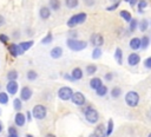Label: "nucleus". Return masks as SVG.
<instances>
[{"instance_id":"obj_53","label":"nucleus","mask_w":151,"mask_h":137,"mask_svg":"<svg viewBox=\"0 0 151 137\" xmlns=\"http://www.w3.org/2000/svg\"><path fill=\"white\" fill-rule=\"evenodd\" d=\"M125 1H127V2H130V0H125Z\"/></svg>"},{"instance_id":"obj_15","label":"nucleus","mask_w":151,"mask_h":137,"mask_svg":"<svg viewBox=\"0 0 151 137\" xmlns=\"http://www.w3.org/2000/svg\"><path fill=\"white\" fill-rule=\"evenodd\" d=\"M63 56V48L60 46H55L51 50V57L53 59H59Z\"/></svg>"},{"instance_id":"obj_47","label":"nucleus","mask_w":151,"mask_h":137,"mask_svg":"<svg viewBox=\"0 0 151 137\" xmlns=\"http://www.w3.org/2000/svg\"><path fill=\"white\" fill-rule=\"evenodd\" d=\"M26 116H27V119H28V122H29V120L32 119V116H31V112H29V111H27V112H26Z\"/></svg>"},{"instance_id":"obj_27","label":"nucleus","mask_w":151,"mask_h":137,"mask_svg":"<svg viewBox=\"0 0 151 137\" xmlns=\"http://www.w3.org/2000/svg\"><path fill=\"white\" fill-rule=\"evenodd\" d=\"M26 77L28 80H35L38 78V73L34 71V70H29L27 73H26Z\"/></svg>"},{"instance_id":"obj_3","label":"nucleus","mask_w":151,"mask_h":137,"mask_svg":"<svg viewBox=\"0 0 151 137\" xmlns=\"http://www.w3.org/2000/svg\"><path fill=\"white\" fill-rule=\"evenodd\" d=\"M125 103L130 107H136L139 103V94L134 91H129L125 94Z\"/></svg>"},{"instance_id":"obj_23","label":"nucleus","mask_w":151,"mask_h":137,"mask_svg":"<svg viewBox=\"0 0 151 137\" xmlns=\"http://www.w3.org/2000/svg\"><path fill=\"white\" fill-rule=\"evenodd\" d=\"M120 17L126 21V22H130L131 20H132V17H131V13L130 12H127V11H125V9H123V11H120Z\"/></svg>"},{"instance_id":"obj_24","label":"nucleus","mask_w":151,"mask_h":137,"mask_svg":"<svg viewBox=\"0 0 151 137\" xmlns=\"http://www.w3.org/2000/svg\"><path fill=\"white\" fill-rule=\"evenodd\" d=\"M60 0H50V7L53 11H58L60 8Z\"/></svg>"},{"instance_id":"obj_33","label":"nucleus","mask_w":151,"mask_h":137,"mask_svg":"<svg viewBox=\"0 0 151 137\" xmlns=\"http://www.w3.org/2000/svg\"><path fill=\"white\" fill-rule=\"evenodd\" d=\"M96 71H97V66H96V65H87V66H86V73H87V74L91 76V74H93Z\"/></svg>"},{"instance_id":"obj_48","label":"nucleus","mask_w":151,"mask_h":137,"mask_svg":"<svg viewBox=\"0 0 151 137\" xmlns=\"http://www.w3.org/2000/svg\"><path fill=\"white\" fill-rule=\"evenodd\" d=\"M45 137H55V136H54L53 133H47V135H46Z\"/></svg>"},{"instance_id":"obj_1","label":"nucleus","mask_w":151,"mask_h":137,"mask_svg":"<svg viewBox=\"0 0 151 137\" xmlns=\"http://www.w3.org/2000/svg\"><path fill=\"white\" fill-rule=\"evenodd\" d=\"M66 44H67V46H68L70 50L77 51V52H78V51H83V50L86 48V46H87V43H86V41L77 40V39H74V38H68L67 41H66Z\"/></svg>"},{"instance_id":"obj_6","label":"nucleus","mask_w":151,"mask_h":137,"mask_svg":"<svg viewBox=\"0 0 151 137\" xmlns=\"http://www.w3.org/2000/svg\"><path fill=\"white\" fill-rule=\"evenodd\" d=\"M72 96H73V91L70 86H63L58 91V97L61 100H70L72 98Z\"/></svg>"},{"instance_id":"obj_41","label":"nucleus","mask_w":151,"mask_h":137,"mask_svg":"<svg viewBox=\"0 0 151 137\" xmlns=\"http://www.w3.org/2000/svg\"><path fill=\"white\" fill-rule=\"evenodd\" d=\"M0 41H1L2 44H6V43L8 41V37H7L6 34H0Z\"/></svg>"},{"instance_id":"obj_2","label":"nucleus","mask_w":151,"mask_h":137,"mask_svg":"<svg viewBox=\"0 0 151 137\" xmlns=\"http://www.w3.org/2000/svg\"><path fill=\"white\" fill-rule=\"evenodd\" d=\"M84 112H85V118H86V120H87L88 123L94 124V123L98 122V119H99V113H98V111H97L96 109H93L92 106H87V107L84 110Z\"/></svg>"},{"instance_id":"obj_32","label":"nucleus","mask_w":151,"mask_h":137,"mask_svg":"<svg viewBox=\"0 0 151 137\" xmlns=\"http://www.w3.org/2000/svg\"><path fill=\"white\" fill-rule=\"evenodd\" d=\"M100 56H101V50L99 47H96L93 50V52H92V58L93 59H98V58H100Z\"/></svg>"},{"instance_id":"obj_31","label":"nucleus","mask_w":151,"mask_h":137,"mask_svg":"<svg viewBox=\"0 0 151 137\" xmlns=\"http://www.w3.org/2000/svg\"><path fill=\"white\" fill-rule=\"evenodd\" d=\"M8 103V96L6 92H0V104H7Z\"/></svg>"},{"instance_id":"obj_20","label":"nucleus","mask_w":151,"mask_h":137,"mask_svg":"<svg viewBox=\"0 0 151 137\" xmlns=\"http://www.w3.org/2000/svg\"><path fill=\"white\" fill-rule=\"evenodd\" d=\"M33 40H29V41H21V43H19V47H20V50L22 51V52H26L27 50H29L32 46H33Z\"/></svg>"},{"instance_id":"obj_50","label":"nucleus","mask_w":151,"mask_h":137,"mask_svg":"<svg viewBox=\"0 0 151 137\" xmlns=\"http://www.w3.org/2000/svg\"><path fill=\"white\" fill-rule=\"evenodd\" d=\"M88 137H96V135H94V133H92V135H90Z\"/></svg>"},{"instance_id":"obj_29","label":"nucleus","mask_w":151,"mask_h":137,"mask_svg":"<svg viewBox=\"0 0 151 137\" xmlns=\"http://www.w3.org/2000/svg\"><path fill=\"white\" fill-rule=\"evenodd\" d=\"M120 94H122V90H120V87L116 86V87H113V89L111 90V96H112V98H118Z\"/></svg>"},{"instance_id":"obj_14","label":"nucleus","mask_w":151,"mask_h":137,"mask_svg":"<svg viewBox=\"0 0 151 137\" xmlns=\"http://www.w3.org/2000/svg\"><path fill=\"white\" fill-rule=\"evenodd\" d=\"M39 15H40V18L42 20H46V19H48L51 17V9L47 6H42L40 8V11H39Z\"/></svg>"},{"instance_id":"obj_17","label":"nucleus","mask_w":151,"mask_h":137,"mask_svg":"<svg viewBox=\"0 0 151 137\" xmlns=\"http://www.w3.org/2000/svg\"><path fill=\"white\" fill-rule=\"evenodd\" d=\"M71 76L73 78V80H80L83 78V71L80 67H74L71 72Z\"/></svg>"},{"instance_id":"obj_39","label":"nucleus","mask_w":151,"mask_h":137,"mask_svg":"<svg viewBox=\"0 0 151 137\" xmlns=\"http://www.w3.org/2000/svg\"><path fill=\"white\" fill-rule=\"evenodd\" d=\"M8 135H11V136H18L17 129H15L14 126H9V128H8Z\"/></svg>"},{"instance_id":"obj_49","label":"nucleus","mask_w":151,"mask_h":137,"mask_svg":"<svg viewBox=\"0 0 151 137\" xmlns=\"http://www.w3.org/2000/svg\"><path fill=\"white\" fill-rule=\"evenodd\" d=\"M2 131V124H1V122H0V132Z\"/></svg>"},{"instance_id":"obj_22","label":"nucleus","mask_w":151,"mask_h":137,"mask_svg":"<svg viewBox=\"0 0 151 137\" xmlns=\"http://www.w3.org/2000/svg\"><path fill=\"white\" fill-rule=\"evenodd\" d=\"M65 5H66L67 8L73 9V8H76V7H78L79 0H65Z\"/></svg>"},{"instance_id":"obj_8","label":"nucleus","mask_w":151,"mask_h":137,"mask_svg":"<svg viewBox=\"0 0 151 137\" xmlns=\"http://www.w3.org/2000/svg\"><path fill=\"white\" fill-rule=\"evenodd\" d=\"M32 94H33L32 89L29 86H24L21 89V91H20V99L21 100H25V102L26 100H29L31 97H32Z\"/></svg>"},{"instance_id":"obj_10","label":"nucleus","mask_w":151,"mask_h":137,"mask_svg":"<svg viewBox=\"0 0 151 137\" xmlns=\"http://www.w3.org/2000/svg\"><path fill=\"white\" fill-rule=\"evenodd\" d=\"M18 89H19V85L15 80H8V83L6 85V90L9 94H15L18 92Z\"/></svg>"},{"instance_id":"obj_35","label":"nucleus","mask_w":151,"mask_h":137,"mask_svg":"<svg viewBox=\"0 0 151 137\" xmlns=\"http://www.w3.org/2000/svg\"><path fill=\"white\" fill-rule=\"evenodd\" d=\"M147 26H149V22H147V20H142L140 22H139V30L142 31V32H144V31H146V28H147Z\"/></svg>"},{"instance_id":"obj_46","label":"nucleus","mask_w":151,"mask_h":137,"mask_svg":"<svg viewBox=\"0 0 151 137\" xmlns=\"http://www.w3.org/2000/svg\"><path fill=\"white\" fill-rule=\"evenodd\" d=\"M137 1H138V0H130V5L133 7V6H136V4H138Z\"/></svg>"},{"instance_id":"obj_37","label":"nucleus","mask_w":151,"mask_h":137,"mask_svg":"<svg viewBox=\"0 0 151 137\" xmlns=\"http://www.w3.org/2000/svg\"><path fill=\"white\" fill-rule=\"evenodd\" d=\"M137 5H138V11H139V13H143V8H144V7H146L147 2H146L145 0H140Z\"/></svg>"},{"instance_id":"obj_55","label":"nucleus","mask_w":151,"mask_h":137,"mask_svg":"<svg viewBox=\"0 0 151 137\" xmlns=\"http://www.w3.org/2000/svg\"><path fill=\"white\" fill-rule=\"evenodd\" d=\"M0 87H1V85H0Z\"/></svg>"},{"instance_id":"obj_12","label":"nucleus","mask_w":151,"mask_h":137,"mask_svg":"<svg viewBox=\"0 0 151 137\" xmlns=\"http://www.w3.org/2000/svg\"><path fill=\"white\" fill-rule=\"evenodd\" d=\"M8 52H9L13 57H17V56H20V54L24 53V52L20 50L19 45H17V44H9V46H8Z\"/></svg>"},{"instance_id":"obj_21","label":"nucleus","mask_w":151,"mask_h":137,"mask_svg":"<svg viewBox=\"0 0 151 137\" xmlns=\"http://www.w3.org/2000/svg\"><path fill=\"white\" fill-rule=\"evenodd\" d=\"M114 59L117 60V63H118L119 65L123 64V52H122V50H120L119 47L116 48V52H114Z\"/></svg>"},{"instance_id":"obj_30","label":"nucleus","mask_w":151,"mask_h":137,"mask_svg":"<svg viewBox=\"0 0 151 137\" xmlns=\"http://www.w3.org/2000/svg\"><path fill=\"white\" fill-rule=\"evenodd\" d=\"M18 78V72L15 70H11L8 73H7V79L8 80H15Z\"/></svg>"},{"instance_id":"obj_44","label":"nucleus","mask_w":151,"mask_h":137,"mask_svg":"<svg viewBox=\"0 0 151 137\" xmlns=\"http://www.w3.org/2000/svg\"><path fill=\"white\" fill-rule=\"evenodd\" d=\"M112 77H113V74H112V73H106V74H105V79H106V80H109V81H110V80H112Z\"/></svg>"},{"instance_id":"obj_16","label":"nucleus","mask_w":151,"mask_h":137,"mask_svg":"<svg viewBox=\"0 0 151 137\" xmlns=\"http://www.w3.org/2000/svg\"><path fill=\"white\" fill-rule=\"evenodd\" d=\"M94 135H96V137H105L106 136V130H105L104 124L97 125V128L94 129Z\"/></svg>"},{"instance_id":"obj_11","label":"nucleus","mask_w":151,"mask_h":137,"mask_svg":"<svg viewBox=\"0 0 151 137\" xmlns=\"http://www.w3.org/2000/svg\"><path fill=\"white\" fill-rule=\"evenodd\" d=\"M139 61H140L139 54H137V53H134V52L131 53V54H129V57H127V63H129V65L136 66V65L139 64Z\"/></svg>"},{"instance_id":"obj_43","label":"nucleus","mask_w":151,"mask_h":137,"mask_svg":"<svg viewBox=\"0 0 151 137\" xmlns=\"http://www.w3.org/2000/svg\"><path fill=\"white\" fill-rule=\"evenodd\" d=\"M119 6V1L118 2H116L114 5H112V6H110V7H107V11H112V9H116L117 7Z\"/></svg>"},{"instance_id":"obj_4","label":"nucleus","mask_w":151,"mask_h":137,"mask_svg":"<svg viewBox=\"0 0 151 137\" xmlns=\"http://www.w3.org/2000/svg\"><path fill=\"white\" fill-rule=\"evenodd\" d=\"M86 18H87L86 13H78V14H74V15H72V17L68 19L67 26H68V27H74V26H77V25H80V24H83V22L86 20Z\"/></svg>"},{"instance_id":"obj_40","label":"nucleus","mask_w":151,"mask_h":137,"mask_svg":"<svg viewBox=\"0 0 151 137\" xmlns=\"http://www.w3.org/2000/svg\"><path fill=\"white\" fill-rule=\"evenodd\" d=\"M144 66L146 68H151V57H149V58H146L144 60Z\"/></svg>"},{"instance_id":"obj_54","label":"nucleus","mask_w":151,"mask_h":137,"mask_svg":"<svg viewBox=\"0 0 151 137\" xmlns=\"http://www.w3.org/2000/svg\"><path fill=\"white\" fill-rule=\"evenodd\" d=\"M149 137H151V132H150V135H149Z\"/></svg>"},{"instance_id":"obj_52","label":"nucleus","mask_w":151,"mask_h":137,"mask_svg":"<svg viewBox=\"0 0 151 137\" xmlns=\"http://www.w3.org/2000/svg\"><path fill=\"white\" fill-rule=\"evenodd\" d=\"M26 137H32V136H31V135H27V136H26Z\"/></svg>"},{"instance_id":"obj_9","label":"nucleus","mask_w":151,"mask_h":137,"mask_svg":"<svg viewBox=\"0 0 151 137\" xmlns=\"http://www.w3.org/2000/svg\"><path fill=\"white\" fill-rule=\"evenodd\" d=\"M91 44L96 47H100L103 44H104V38L101 34L99 33H94L91 35Z\"/></svg>"},{"instance_id":"obj_7","label":"nucleus","mask_w":151,"mask_h":137,"mask_svg":"<svg viewBox=\"0 0 151 137\" xmlns=\"http://www.w3.org/2000/svg\"><path fill=\"white\" fill-rule=\"evenodd\" d=\"M71 100H72L73 104L81 106V105L85 104V96L81 92H74L73 96H72V98H71Z\"/></svg>"},{"instance_id":"obj_19","label":"nucleus","mask_w":151,"mask_h":137,"mask_svg":"<svg viewBox=\"0 0 151 137\" xmlns=\"http://www.w3.org/2000/svg\"><path fill=\"white\" fill-rule=\"evenodd\" d=\"M101 85H103V84H101V79L98 78V77H94V78H92V79L90 80V87L93 89V90L99 89Z\"/></svg>"},{"instance_id":"obj_38","label":"nucleus","mask_w":151,"mask_h":137,"mask_svg":"<svg viewBox=\"0 0 151 137\" xmlns=\"http://www.w3.org/2000/svg\"><path fill=\"white\" fill-rule=\"evenodd\" d=\"M137 26H138L137 20H136V19H132V20L130 21V32H134V30L137 28Z\"/></svg>"},{"instance_id":"obj_42","label":"nucleus","mask_w":151,"mask_h":137,"mask_svg":"<svg viewBox=\"0 0 151 137\" xmlns=\"http://www.w3.org/2000/svg\"><path fill=\"white\" fill-rule=\"evenodd\" d=\"M84 4L86 6H93L94 5V0H84Z\"/></svg>"},{"instance_id":"obj_26","label":"nucleus","mask_w":151,"mask_h":137,"mask_svg":"<svg viewBox=\"0 0 151 137\" xmlns=\"http://www.w3.org/2000/svg\"><path fill=\"white\" fill-rule=\"evenodd\" d=\"M13 107H14V110L15 111H20L21 110V107H22V103H21V99H19V98H15L14 100H13Z\"/></svg>"},{"instance_id":"obj_5","label":"nucleus","mask_w":151,"mask_h":137,"mask_svg":"<svg viewBox=\"0 0 151 137\" xmlns=\"http://www.w3.org/2000/svg\"><path fill=\"white\" fill-rule=\"evenodd\" d=\"M46 113H47V110H46V106H44L42 104H37L33 110H32V115L35 119H44L46 117Z\"/></svg>"},{"instance_id":"obj_45","label":"nucleus","mask_w":151,"mask_h":137,"mask_svg":"<svg viewBox=\"0 0 151 137\" xmlns=\"http://www.w3.org/2000/svg\"><path fill=\"white\" fill-rule=\"evenodd\" d=\"M4 24H5V18H4V17L0 14V26H2Z\"/></svg>"},{"instance_id":"obj_18","label":"nucleus","mask_w":151,"mask_h":137,"mask_svg":"<svg viewBox=\"0 0 151 137\" xmlns=\"http://www.w3.org/2000/svg\"><path fill=\"white\" fill-rule=\"evenodd\" d=\"M14 123H15V125H18V126H24V124H25V115H22L20 111L15 115V117H14Z\"/></svg>"},{"instance_id":"obj_13","label":"nucleus","mask_w":151,"mask_h":137,"mask_svg":"<svg viewBox=\"0 0 151 137\" xmlns=\"http://www.w3.org/2000/svg\"><path fill=\"white\" fill-rule=\"evenodd\" d=\"M130 47L133 50V51H137V50H139L140 47H142V39H139V38H137V37H134V38H132L131 40H130Z\"/></svg>"},{"instance_id":"obj_25","label":"nucleus","mask_w":151,"mask_h":137,"mask_svg":"<svg viewBox=\"0 0 151 137\" xmlns=\"http://www.w3.org/2000/svg\"><path fill=\"white\" fill-rule=\"evenodd\" d=\"M96 93H97L99 97H104V96L107 93V87H106L105 85H101L99 89L96 90Z\"/></svg>"},{"instance_id":"obj_28","label":"nucleus","mask_w":151,"mask_h":137,"mask_svg":"<svg viewBox=\"0 0 151 137\" xmlns=\"http://www.w3.org/2000/svg\"><path fill=\"white\" fill-rule=\"evenodd\" d=\"M52 40H53V37H52V33L51 32H48L44 38H42V40H41V44H44V45H46V44H50V43H52Z\"/></svg>"},{"instance_id":"obj_36","label":"nucleus","mask_w":151,"mask_h":137,"mask_svg":"<svg viewBox=\"0 0 151 137\" xmlns=\"http://www.w3.org/2000/svg\"><path fill=\"white\" fill-rule=\"evenodd\" d=\"M149 44H150L149 38H147V37H143V38H142V48H143V50H146V47L149 46Z\"/></svg>"},{"instance_id":"obj_51","label":"nucleus","mask_w":151,"mask_h":137,"mask_svg":"<svg viewBox=\"0 0 151 137\" xmlns=\"http://www.w3.org/2000/svg\"><path fill=\"white\" fill-rule=\"evenodd\" d=\"M7 137H19V136H11V135H8Z\"/></svg>"},{"instance_id":"obj_34","label":"nucleus","mask_w":151,"mask_h":137,"mask_svg":"<svg viewBox=\"0 0 151 137\" xmlns=\"http://www.w3.org/2000/svg\"><path fill=\"white\" fill-rule=\"evenodd\" d=\"M112 130H113V120L112 119H109L107 129H106V136H110L112 133Z\"/></svg>"}]
</instances>
